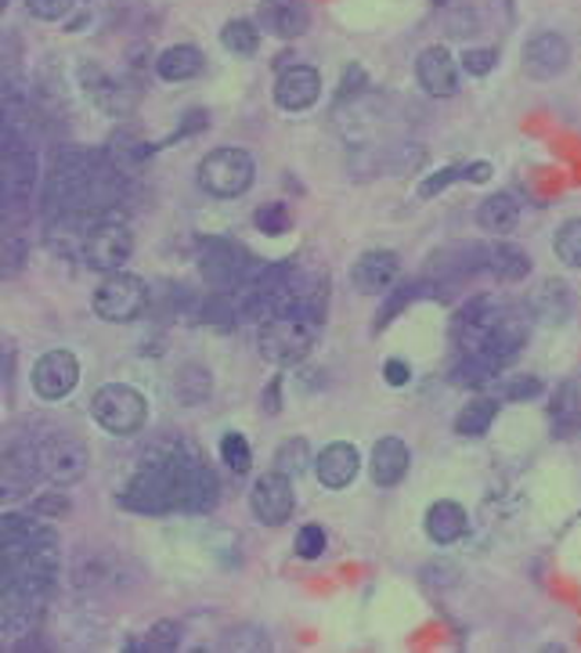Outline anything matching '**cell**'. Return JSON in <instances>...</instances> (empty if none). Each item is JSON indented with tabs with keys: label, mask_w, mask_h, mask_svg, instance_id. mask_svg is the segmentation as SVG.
Wrapping results in <instances>:
<instances>
[{
	"label": "cell",
	"mask_w": 581,
	"mask_h": 653,
	"mask_svg": "<svg viewBox=\"0 0 581 653\" xmlns=\"http://www.w3.org/2000/svg\"><path fill=\"white\" fill-rule=\"evenodd\" d=\"M256 22H261V30H267L271 36L293 41V36L307 33L311 11H307L304 0H264L261 11H256Z\"/></svg>",
	"instance_id": "cell-15"
},
{
	"label": "cell",
	"mask_w": 581,
	"mask_h": 653,
	"mask_svg": "<svg viewBox=\"0 0 581 653\" xmlns=\"http://www.w3.org/2000/svg\"><path fill=\"white\" fill-rule=\"evenodd\" d=\"M199 268H202V279L210 282V290H217V293H235L250 279L246 253H242L239 246L228 242V239L202 242Z\"/></svg>",
	"instance_id": "cell-8"
},
{
	"label": "cell",
	"mask_w": 581,
	"mask_h": 653,
	"mask_svg": "<svg viewBox=\"0 0 581 653\" xmlns=\"http://www.w3.org/2000/svg\"><path fill=\"white\" fill-rule=\"evenodd\" d=\"M552 250L567 268H581V217L563 220L557 239H552Z\"/></svg>",
	"instance_id": "cell-33"
},
{
	"label": "cell",
	"mask_w": 581,
	"mask_h": 653,
	"mask_svg": "<svg viewBox=\"0 0 581 653\" xmlns=\"http://www.w3.org/2000/svg\"><path fill=\"white\" fill-rule=\"evenodd\" d=\"M36 516H66L69 513V499L66 494H44V499L33 502Z\"/></svg>",
	"instance_id": "cell-43"
},
{
	"label": "cell",
	"mask_w": 581,
	"mask_h": 653,
	"mask_svg": "<svg viewBox=\"0 0 581 653\" xmlns=\"http://www.w3.org/2000/svg\"><path fill=\"white\" fill-rule=\"evenodd\" d=\"M397 253L391 250H369L365 257H358V264L351 271V282L358 293L365 296H376V293H386L397 279Z\"/></svg>",
	"instance_id": "cell-17"
},
{
	"label": "cell",
	"mask_w": 581,
	"mask_h": 653,
	"mask_svg": "<svg viewBox=\"0 0 581 653\" xmlns=\"http://www.w3.org/2000/svg\"><path fill=\"white\" fill-rule=\"evenodd\" d=\"M36 455H41V469L51 485L69 488L87 474V448L73 437H51L36 448Z\"/></svg>",
	"instance_id": "cell-11"
},
{
	"label": "cell",
	"mask_w": 581,
	"mask_h": 653,
	"mask_svg": "<svg viewBox=\"0 0 581 653\" xmlns=\"http://www.w3.org/2000/svg\"><path fill=\"white\" fill-rule=\"evenodd\" d=\"M549 423L557 437H571L581 429V394L574 383H560L549 404Z\"/></svg>",
	"instance_id": "cell-26"
},
{
	"label": "cell",
	"mask_w": 581,
	"mask_h": 653,
	"mask_svg": "<svg viewBox=\"0 0 581 653\" xmlns=\"http://www.w3.org/2000/svg\"><path fill=\"white\" fill-rule=\"evenodd\" d=\"M174 390L185 404H202L213 390V376H210V369H202V364H185V369L177 372Z\"/></svg>",
	"instance_id": "cell-31"
},
{
	"label": "cell",
	"mask_w": 581,
	"mask_h": 653,
	"mask_svg": "<svg viewBox=\"0 0 581 653\" xmlns=\"http://www.w3.org/2000/svg\"><path fill=\"white\" fill-rule=\"evenodd\" d=\"M253 155L246 149H213L199 163V185L217 199H235L253 185Z\"/></svg>",
	"instance_id": "cell-4"
},
{
	"label": "cell",
	"mask_w": 581,
	"mask_h": 653,
	"mask_svg": "<svg viewBox=\"0 0 581 653\" xmlns=\"http://www.w3.org/2000/svg\"><path fill=\"white\" fill-rule=\"evenodd\" d=\"M484 257H487V271H492L498 282H524L527 271H531V257H527V250H520V246H513V242L487 246Z\"/></svg>",
	"instance_id": "cell-23"
},
{
	"label": "cell",
	"mask_w": 581,
	"mask_h": 653,
	"mask_svg": "<svg viewBox=\"0 0 581 653\" xmlns=\"http://www.w3.org/2000/svg\"><path fill=\"white\" fill-rule=\"evenodd\" d=\"M90 415H95V423L106 429L112 437H131L138 434L141 426H145V398L138 394L134 387L127 383H106L90 401Z\"/></svg>",
	"instance_id": "cell-3"
},
{
	"label": "cell",
	"mask_w": 581,
	"mask_h": 653,
	"mask_svg": "<svg viewBox=\"0 0 581 653\" xmlns=\"http://www.w3.org/2000/svg\"><path fill=\"white\" fill-rule=\"evenodd\" d=\"M76 383H80V361L69 350H47V355L33 364V390L44 401L69 398Z\"/></svg>",
	"instance_id": "cell-10"
},
{
	"label": "cell",
	"mask_w": 581,
	"mask_h": 653,
	"mask_svg": "<svg viewBox=\"0 0 581 653\" xmlns=\"http://www.w3.org/2000/svg\"><path fill=\"white\" fill-rule=\"evenodd\" d=\"M73 4H76V0H25V8H30V15L44 19V22L66 19Z\"/></svg>",
	"instance_id": "cell-41"
},
{
	"label": "cell",
	"mask_w": 581,
	"mask_h": 653,
	"mask_svg": "<svg viewBox=\"0 0 581 653\" xmlns=\"http://www.w3.org/2000/svg\"><path fill=\"white\" fill-rule=\"evenodd\" d=\"M180 624L177 621H160V624H152L149 635H145V643H131V650H177L180 646Z\"/></svg>",
	"instance_id": "cell-35"
},
{
	"label": "cell",
	"mask_w": 581,
	"mask_h": 653,
	"mask_svg": "<svg viewBox=\"0 0 581 653\" xmlns=\"http://www.w3.org/2000/svg\"><path fill=\"white\" fill-rule=\"evenodd\" d=\"M217 488L221 485L213 469H206L196 451L160 444L156 451L145 455L134 480L123 488L120 505L138 509V513H174V509L206 513L217 505Z\"/></svg>",
	"instance_id": "cell-1"
},
{
	"label": "cell",
	"mask_w": 581,
	"mask_h": 653,
	"mask_svg": "<svg viewBox=\"0 0 581 653\" xmlns=\"http://www.w3.org/2000/svg\"><path fill=\"white\" fill-rule=\"evenodd\" d=\"M358 469H361V455L354 444H329L326 451L315 459V474H318V485L321 488H332V491H340L347 488L351 480L358 477Z\"/></svg>",
	"instance_id": "cell-18"
},
{
	"label": "cell",
	"mask_w": 581,
	"mask_h": 653,
	"mask_svg": "<svg viewBox=\"0 0 581 653\" xmlns=\"http://www.w3.org/2000/svg\"><path fill=\"white\" fill-rule=\"evenodd\" d=\"M36 474H44L41 469V455L36 451H25V448H11L4 455V499L8 494H25L33 488Z\"/></svg>",
	"instance_id": "cell-25"
},
{
	"label": "cell",
	"mask_w": 581,
	"mask_h": 653,
	"mask_svg": "<svg viewBox=\"0 0 581 653\" xmlns=\"http://www.w3.org/2000/svg\"><path fill=\"white\" fill-rule=\"evenodd\" d=\"M131 253H134V235L127 231V225H120V220H98V225H90L84 231L80 257L87 268L106 271V274L123 271Z\"/></svg>",
	"instance_id": "cell-6"
},
{
	"label": "cell",
	"mask_w": 581,
	"mask_h": 653,
	"mask_svg": "<svg viewBox=\"0 0 581 653\" xmlns=\"http://www.w3.org/2000/svg\"><path fill=\"white\" fill-rule=\"evenodd\" d=\"M156 73L171 84H185L202 73V51L191 44H174L156 58Z\"/></svg>",
	"instance_id": "cell-24"
},
{
	"label": "cell",
	"mask_w": 581,
	"mask_h": 653,
	"mask_svg": "<svg viewBox=\"0 0 581 653\" xmlns=\"http://www.w3.org/2000/svg\"><path fill=\"white\" fill-rule=\"evenodd\" d=\"M416 76L426 95L434 98H451L459 90V65L445 47H426L416 62Z\"/></svg>",
	"instance_id": "cell-14"
},
{
	"label": "cell",
	"mask_w": 581,
	"mask_h": 653,
	"mask_svg": "<svg viewBox=\"0 0 581 653\" xmlns=\"http://www.w3.org/2000/svg\"><path fill=\"white\" fill-rule=\"evenodd\" d=\"M4 4H8V0H4Z\"/></svg>",
	"instance_id": "cell-48"
},
{
	"label": "cell",
	"mask_w": 581,
	"mask_h": 653,
	"mask_svg": "<svg viewBox=\"0 0 581 653\" xmlns=\"http://www.w3.org/2000/svg\"><path fill=\"white\" fill-rule=\"evenodd\" d=\"M383 376H386V383H391V387H405L412 372H408V364H405V361H397V358H394V361H386V364H383Z\"/></svg>",
	"instance_id": "cell-45"
},
{
	"label": "cell",
	"mask_w": 581,
	"mask_h": 653,
	"mask_svg": "<svg viewBox=\"0 0 581 653\" xmlns=\"http://www.w3.org/2000/svg\"><path fill=\"white\" fill-rule=\"evenodd\" d=\"M571 62V44L560 33H538L524 44V73L531 80H552Z\"/></svg>",
	"instance_id": "cell-12"
},
{
	"label": "cell",
	"mask_w": 581,
	"mask_h": 653,
	"mask_svg": "<svg viewBox=\"0 0 581 653\" xmlns=\"http://www.w3.org/2000/svg\"><path fill=\"white\" fill-rule=\"evenodd\" d=\"M321 318L311 311H278L261 325V355L275 364H296L311 355Z\"/></svg>",
	"instance_id": "cell-2"
},
{
	"label": "cell",
	"mask_w": 581,
	"mask_h": 653,
	"mask_svg": "<svg viewBox=\"0 0 581 653\" xmlns=\"http://www.w3.org/2000/svg\"><path fill=\"white\" fill-rule=\"evenodd\" d=\"M495 394L498 401H527L541 394V383H538V376H516V380H498Z\"/></svg>",
	"instance_id": "cell-36"
},
{
	"label": "cell",
	"mask_w": 581,
	"mask_h": 653,
	"mask_svg": "<svg viewBox=\"0 0 581 653\" xmlns=\"http://www.w3.org/2000/svg\"><path fill=\"white\" fill-rule=\"evenodd\" d=\"M516 220H520V206H516V199L506 192L487 195V199L481 203V210H476V225H481L484 231H495V235L513 231Z\"/></svg>",
	"instance_id": "cell-27"
},
{
	"label": "cell",
	"mask_w": 581,
	"mask_h": 653,
	"mask_svg": "<svg viewBox=\"0 0 581 653\" xmlns=\"http://www.w3.org/2000/svg\"><path fill=\"white\" fill-rule=\"evenodd\" d=\"M408 462H412L408 444L397 440V437H383V440H376V448H372V459H369L372 480H376L380 488L402 485L405 474H408Z\"/></svg>",
	"instance_id": "cell-19"
},
{
	"label": "cell",
	"mask_w": 581,
	"mask_h": 653,
	"mask_svg": "<svg viewBox=\"0 0 581 653\" xmlns=\"http://www.w3.org/2000/svg\"><path fill=\"white\" fill-rule=\"evenodd\" d=\"M250 505H253V516L261 520L267 527H278L286 524L293 516V480L289 474H282V469H271V474L256 477V485L250 491Z\"/></svg>",
	"instance_id": "cell-9"
},
{
	"label": "cell",
	"mask_w": 581,
	"mask_h": 653,
	"mask_svg": "<svg viewBox=\"0 0 581 653\" xmlns=\"http://www.w3.org/2000/svg\"><path fill=\"white\" fill-rule=\"evenodd\" d=\"M495 62H498V55L492 47H470L467 55H462V69L470 76H487L495 69Z\"/></svg>",
	"instance_id": "cell-40"
},
{
	"label": "cell",
	"mask_w": 581,
	"mask_h": 653,
	"mask_svg": "<svg viewBox=\"0 0 581 653\" xmlns=\"http://www.w3.org/2000/svg\"><path fill=\"white\" fill-rule=\"evenodd\" d=\"M149 155H152V145L149 141H141L138 134H116L112 138V145H109V163L116 174H131V170H141L149 163Z\"/></svg>",
	"instance_id": "cell-29"
},
{
	"label": "cell",
	"mask_w": 581,
	"mask_h": 653,
	"mask_svg": "<svg viewBox=\"0 0 581 653\" xmlns=\"http://www.w3.org/2000/svg\"><path fill=\"white\" fill-rule=\"evenodd\" d=\"M462 177L473 181V185H481V181L492 177V166H487V163H470V166H462Z\"/></svg>",
	"instance_id": "cell-46"
},
{
	"label": "cell",
	"mask_w": 581,
	"mask_h": 653,
	"mask_svg": "<svg viewBox=\"0 0 581 653\" xmlns=\"http://www.w3.org/2000/svg\"><path fill=\"white\" fill-rule=\"evenodd\" d=\"M321 95V76L311 65H286L275 80V101L286 112H304L311 109Z\"/></svg>",
	"instance_id": "cell-13"
},
{
	"label": "cell",
	"mask_w": 581,
	"mask_h": 653,
	"mask_svg": "<svg viewBox=\"0 0 581 653\" xmlns=\"http://www.w3.org/2000/svg\"><path fill=\"white\" fill-rule=\"evenodd\" d=\"M495 420H498V398H476L456 415V434L459 437H484Z\"/></svg>",
	"instance_id": "cell-30"
},
{
	"label": "cell",
	"mask_w": 581,
	"mask_h": 653,
	"mask_svg": "<svg viewBox=\"0 0 581 653\" xmlns=\"http://www.w3.org/2000/svg\"><path fill=\"white\" fill-rule=\"evenodd\" d=\"M36 152L19 138V130H4V214H22L36 195Z\"/></svg>",
	"instance_id": "cell-5"
},
{
	"label": "cell",
	"mask_w": 581,
	"mask_h": 653,
	"mask_svg": "<svg viewBox=\"0 0 581 653\" xmlns=\"http://www.w3.org/2000/svg\"><path fill=\"white\" fill-rule=\"evenodd\" d=\"M95 315L106 322H134L149 304V290L145 282L131 271H112L106 282L95 290Z\"/></svg>",
	"instance_id": "cell-7"
},
{
	"label": "cell",
	"mask_w": 581,
	"mask_h": 653,
	"mask_svg": "<svg viewBox=\"0 0 581 653\" xmlns=\"http://www.w3.org/2000/svg\"><path fill=\"white\" fill-rule=\"evenodd\" d=\"M412 296H416V285H402V290H397V293L391 296V304L380 307V322H376V325H386V322H391V318L397 315V311H402V307L408 304Z\"/></svg>",
	"instance_id": "cell-44"
},
{
	"label": "cell",
	"mask_w": 581,
	"mask_h": 653,
	"mask_svg": "<svg viewBox=\"0 0 581 653\" xmlns=\"http://www.w3.org/2000/svg\"><path fill=\"white\" fill-rule=\"evenodd\" d=\"M264 409L267 412H278V380L271 383V394H264Z\"/></svg>",
	"instance_id": "cell-47"
},
{
	"label": "cell",
	"mask_w": 581,
	"mask_h": 653,
	"mask_svg": "<svg viewBox=\"0 0 581 653\" xmlns=\"http://www.w3.org/2000/svg\"><path fill=\"white\" fill-rule=\"evenodd\" d=\"M307 466V440H286L278 448V455H275V469H282V474H300V469Z\"/></svg>",
	"instance_id": "cell-39"
},
{
	"label": "cell",
	"mask_w": 581,
	"mask_h": 653,
	"mask_svg": "<svg viewBox=\"0 0 581 653\" xmlns=\"http://www.w3.org/2000/svg\"><path fill=\"white\" fill-rule=\"evenodd\" d=\"M256 228H261L264 235H286L289 231V210H286V203H267L256 210Z\"/></svg>",
	"instance_id": "cell-37"
},
{
	"label": "cell",
	"mask_w": 581,
	"mask_h": 653,
	"mask_svg": "<svg viewBox=\"0 0 581 653\" xmlns=\"http://www.w3.org/2000/svg\"><path fill=\"white\" fill-rule=\"evenodd\" d=\"M498 369L502 361L484 355V350H467L462 361L451 369V383L456 387H470V390H481V387H492L498 380Z\"/></svg>",
	"instance_id": "cell-22"
},
{
	"label": "cell",
	"mask_w": 581,
	"mask_h": 653,
	"mask_svg": "<svg viewBox=\"0 0 581 653\" xmlns=\"http://www.w3.org/2000/svg\"><path fill=\"white\" fill-rule=\"evenodd\" d=\"M41 610H44V599L4 596V635H11V639L33 635L36 624H41Z\"/></svg>",
	"instance_id": "cell-28"
},
{
	"label": "cell",
	"mask_w": 581,
	"mask_h": 653,
	"mask_svg": "<svg viewBox=\"0 0 581 653\" xmlns=\"http://www.w3.org/2000/svg\"><path fill=\"white\" fill-rule=\"evenodd\" d=\"M44 516H19L8 513L4 524H0V538H4V553H33V548H55L58 538L47 524H41Z\"/></svg>",
	"instance_id": "cell-16"
},
{
	"label": "cell",
	"mask_w": 581,
	"mask_h": 653,
	"mask_svg": "<svg viewBox=\"0 0 581 653\" xmlns=\"http://www.w3.org/2000/svg\"><path fill=\"white\" fill-rule=\"evenodd\" d=\"M462 177V170L459 166H445L441 174H434V177H426L423 185H419V195L423 199H430V195H437V192H445L451 181H459Z\"/></svg>",
	"instance_id": "cell-42"
},
{
	"label": "cell",
	"mask_w": 581,
	"mask_h": 653,
	"mask_svg": "<svg viewBox=\"0 0 581 653\" xmlns=\"http://www.w3.org/2000/svg\"><path fill=\"white\" fill-rule=\"evenodd\" d=\"M221 44L231 51V55L250 58V55H256V47H261V30L246 19H231L221 30Z\"/></svg>",
	"instance_id": "cell-32"
},
{
	"label": "cell",
	"mask_w": 581,
	"mask_h": 653,
	"mask_svg": "<svg viewBox=\"0 0 581 653\" xmlns=\"http://www.w3.org/2000/svg\"><path fill=\"white\" fill-rule=\"evenodd\" d=\"M326 527H318V524H304L300 531H296V556H304V559H318L321 553H326Z\"/></svg>",
	"instance_id": "cell-38"
},
{
	"label": "cell",
	"mask_w": 581,
	"mask_h": 653,
	"mask_svg": "<svg viewBox=\"0 0 581 653\" xmlns=\"http://www.w3.org/2000/svg\"><path fill=\"white\" fill-rule=\"evenodd\" d=\"M426 534L437 545H451L467 534V509L459 502H434L426 509Z\"/></svg>",
	"instance_id": "cell-21"
},
{
	"label": "cell",
	"mask_w": 581,
	"mask_h": 653,
	"mask_svg": "<svg viewBox=\"0 0 581 653\" xmlns=\"http://www.w3.org/2000/svg\"><path fill=\"white\" fill-rule=\"evenodd\" d=\"M221 459H224V466L231 469V474H250V466H253L250 440L242 434H224L221 437Z\"/></svg>",
	"instance_id": "cell-34"
},
{
	"label": "cell",
	"mask_w": 581,
	"mask_h": 653,
	"mask_svg": "<svg viewBox=\"0 0 581 653\" xmlns=\"http://www.w3.org/2000/svg\"><path fill=\"white\" fill-rule=\"evenodd\" d=\"M574 311V296L571 285L560 279H546L538 282V290L531 293V315L541 318L546 325H563Z\"/></svg>",
	"instance_id": "cell-20"
}]
</instances>
